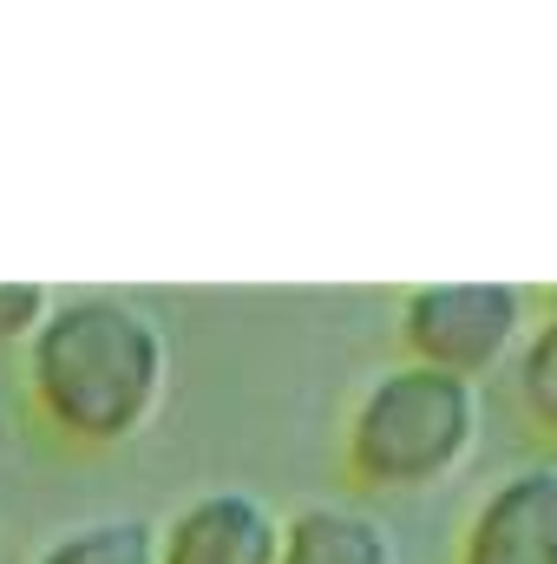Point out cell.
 <instances>
[{"label": "cell", "instance_id": "1", "mask_svg": "<svg viewBox=\"0 0 557 564\" xmlns=\"http://www.w3.org/2000/svg\"><path fill=\"white\" fill-rule=\"evenodd\" d=\"M26 381L66 440L112 446L157 414L171 388V341L132 295H66L26 335Z\"/></svg>", "mask_w": 557, "mask_h": 564}, {"label": "cell", "instance_id": "2", "mask_svg": "<svg viewBox=\"0 0 557 564\" xmlns=\"http://www.w3.org/2000/svg\"><path fill=\"white\" fill-rule=\"evenodd\" d=\"M479 440V388L439 368L401 361L368 381L348 414V466L381 492H419L466 466Z\"/></svg>", "mask_w": 557, "mask_h": 564}, {"label": "cell", "instance_id": "3", "mask_svg": "<svg viewBox=\"0 0 557 564\" xmlns=\"http://www.w3.org/2000/svg\"><path fill=\"white\" fill-rule=\"evenodd\" d=\"M525 289L512 282H426L401 302L407 361L479 381L525 341Z\"/></svg>", "mask_w": 557, "mask_h": 564}, {"label": "cell", "instance_id": "4", "mask_svg": "<svg viewBox=\"0 0 557 564\" xmlns=\"http://www.w3.org/2000/svg\"><path fill=\"white\" fill-rule=\"evenodd\" d=\"M282 519L237 486L184 499L164 532H157V564H276Z\"/></svg>", "mask_w": 557, "mask_h": 564}, {"label": "cell", "instance_id": "5", "mask_svg": "<svg viewBox=\"0 0 557 564\" xmlns=\"http://www.w3.org/2000/svg\"><path fill=\"white\" fill-rule=\"evenodd\" d=\"M459 564H557V466L505 473L472 506Z\"/></svg>", "mask_w": 557, "mask_h": 564}, {"label": "cell", "instance_id": "6", "mask_svg": "<svg viewBox=\"0 0 557 564\" xmlns=\"http://www.w3.org/2000/svg\"><path fill=\"white\" fill-rule=\"evenodd\" d=\"M276 564H394V532L354 506H302L282 519Z\"/></svg>", "mask_w": 557, "mask_h": 564}, {"label": "cell", "instance_id": "7", "mask_svg": "<svg viewBox=\"0 0 557 564\" xmlns=\"http://www.w3.org/2000/svg\"><path fill=\"white\" fill-rule=\"evenodd\" d=\"M33 564H157V525L144 519H86L40 545Z\"/></svg>", "mask_w": 557, "mask_h": 564}, {"label": "cell", "instance_id": "8", "mask_svg": "<svg viewBox=\"0 0 557 564\" xmlns=\"http://www.w3.org/2000/svg\"><path fill=\"white\" fill-rule=\"evenodd\" d=\"M518 401H525V414L557 440V315H545V322L518 341Z\"/></svg>", "mask_w": 557, "mask_h": 564}, {"label": "cell", "instance_id": "9", "mask_svg": "<svg viewBox=\"0 0 557 564\" xmlns=\"http://www.w3.org/2000/svg\"><path fill=\"white\" fill-rule=\"evenodd\" d=\"M46 308H53V295L40 282H0V341L7 335H33Z\"/></svg>", "mask_w": 557, "mask_h": 564}, {"label": "cell", "instance_id": "10", "mask_svg": "<svg viewBox=\"0 0 557 564\" xmlns=\"http://www.w3.org/2000/svg\"><path fill=\"white\" fill-rule=\"evenodd\" d=\"M551 315H557V289H551Z\"/></svg>", "mask_w": 557, "mask_h": 564}]
</instances>
